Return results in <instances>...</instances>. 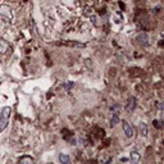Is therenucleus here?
Here are the masks:
<instances>
[{
  "label": "nucleus",
  "mask_w": 164,
  "mask_h": 164,
  "mask_svg": "<svg viewBox=\"0 0 164 164\" xmlns=\"http://www.w3.org/2000/svg\"><path fill=\"white\" fill-rule=\"evenodd\" d=\"M10 114H12L10 106H4V108L2 109V112H0V132H3L6 128V126H8Z\"/></svg>",
  "instance_id": "f257e3e1"
},
{
  "label": "nucleus",
  "mask_w": 164,
  "mask_h": 164,
  "mask_svg": "<svg viewBox=\"0 0 164 164\" xmlns=\"http://www.w3.org/2000/svg\"><path fill=\"white\" fill-rule=\"evenodd\" d=\"M0 17H2L5 22L10 23L13 19V13H12V8L8 5H0Z\"/></svg>",
  "instance_id": "f03ea898"
},
{
  "label": "nucleus",
  "mask_w": 164,
  "mask_h": 164,
  "mask_svg": "<svg viewBox=\"0 0 164 164\" xmlns=\"http://www.w3.org/2000/svg\"><path fill=\"white\" fill-rule=\"evenodd\" d=\"M136 40L139 41V44L141 46H144V48H147V46H150V37H149V35L146 32H141L137 35V37Z\"/></svg>",
  "instance_id": "7ed1b4c3"
},
{
  "label": "nucleus",
  "mask_w": 164,
  "mask_h": 164,
  "mask_svg": "<svg viewBox=\"0 0 164 164\" xmlns=\"http://www.w3.org/2000/svg\"><path fill=\"white\" fill-rule=\"evenodd\" d=\"M122 128H123V133L126 135V137H128V139L133 137V135H135L133 127L128 123L127 120H123V122H122Z\"/></svg>",
  "instance_id": "20e7f679"
},
{
  "label": "nucleus",
  "mask_w": 164,
  "mask_h": 164,
  "mask_svg": "<svg viewBox=\"0 0 164 164\" xmlns=\"http://www.w3.org/2000/svg\"><path fill=\"white\" fill-rule=\"evenodd\" d=\"M136 104H137V99L135 97V96H131V97H128V100H127V104L124 106V109L127 113H131L135 110V108H136Z\"/></svg>",
  "instance_id": "39448f33"
},
{
  "label": "nucleus",
  "mask_w": 164,
  "mask_h": 164,
  "mask_svg": "<svg viewBox=\"0 0 164 164\" xmlns=\"http://www.w3.org/2000/svg\"><path fill=\"white\" fill-rule=\"evenodd\" d=\"M10 49V45L6 42L5 40L0 39V54H5Z\"/></svg>",
  "instance_id": "423d86ee"
},
{
  "label": "nucleus",
  "mask_w": 164,
  "mask_h": 164,
  "mask_svg": "<svg viewBox=\"0 0 164 164\" xmlns=\"http://www.w3.org/2000/svg\"><path fill=\"white\" fill-rule=\"evenodd\" d=\"M140 158H141V155L139 154V151H136V150L131 151V154H130V162L131 163H133V164L139 163L140 162Z\"/></svg>",
  "instance_id": "0eeeda50"
},
{
  "label": "nucleus",
  "mask_w": 164,
  "mask_h": 164,
  "mask_svg": "<svg viewBox=\"0 0 164 164\" xmlns=\"http://www.w3.org/2000/svg\"><path fill=\"white\" fill-rule=\"evenodd\" d=\"M139 130H140V135H141V136H146L147 132H149L147 124L144 123V122H140V124H139Z\"/></svg>",
  "instance_id": "6e6552de"
},
{
  "label": "nucleus",
  "mask_w": 164,
  "mask_h": 164,
  "mask_svg": "<svg viewBox=\"0 0 164 164\" xmlns=\"http://www.w3.org/2000/svg\"><path fill=\"white\" fill-rule=\"evenodd\" d=\"M19 163H22V164H32V163H35V159L33 158H31V156H22L19 160H18Z\"/></svg>",
  "instance_id": "1a4fd4ad"
},
{
  "label": "nucleus",
  "mask_w": 164,
  "mask_h": 164,
  "mask_svg": "<svg viewBox=\"0 0 164 164\" xmlns=\"http://www.w3.org/2000/svg\"><path fill=\"white\" fill-rule=\"evenodd\" d=\"M119 123V113H116V114H113V117L110 119V126L114 127V126H117Z\"/></svg>",
  "instance_id": "9d476101"
},
{
  "label": "nucleus",
  "mask_w": 164,
  "mask_h": 164,
  "mask_svg": "<svg viewBox=\"0 0 164 164\" xmlns=\"http://www.w3.org/2000/svg\"><path fill=\"white\" fill-rule=\"evenodd\" d=\"M58 159H59V162H60V163H63V164L69 163V156H68L67 154H59Z\"/></svg>",
  "instance_id": "9b49d317"
}]
</instances>
